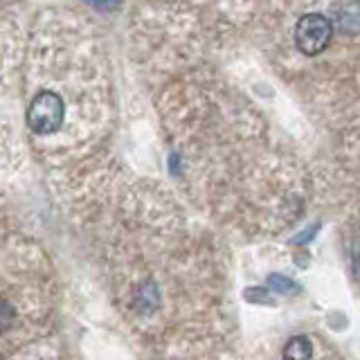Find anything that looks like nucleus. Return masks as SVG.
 Here are the masks:
<instances>
[{"mask_svg":"<svg viewBox=\"0 0 360 360\" xmlns=\"http://www.w3.org/2000/svg\"><path fill=\"white\" fill-rule=\"evenodd\" d=\"M311 356H313V345L307 335L290 338L284 347V360H311Z\"/></svg>","mask_w":360,"mask_h":360,"instance_id":"3","label":"nucleus"},{"mask_svg":"<svg viewBox=\"0 0 360 360\" xmlns=\"http://www.w3.org/2000/svg\"><path fill=\"white\" fill-rule=\"evenodd\" d=\"M338 25L345 34L360 32V3H349L338 14Z\"/></svg>","mask_w":360,"mask_h":360,"instance_id":"4","label":"nucleus"},{"mask_svg":"<svg viewBox=\"0 0 360 360\" xmlns=\"http://www.w3.org/2000/svg\"><path fill=\"white\" fill-rule=\"evenodd\" d=\"M268 284H270V288H275V292H288L295 288V284L284 275H273L268 279Z\"/></svg>","mask_w":360,"mask_h":360,"instance_id":"5","label":"nucleus"},{"mask_svg":"<svg viewBox=\"0 0 360 360\" xmlns=\"http://www.w3.org/2000/svg\"><path fill=\"white\" fill-rule=\"evenodd\" d=\"M86 3L101 9V11H110V9H117L122 5V0H86Z\"/></svg>","mask_w":360,"mask_h":360,"instance_id":"6","label":"nucleus"},{"mask_svg":"<svg viewBox=\"0 0 360 360\" xmlns=\"http://www.w3.org/2000/svg\"><path fill=\"white\" fill-rule=\"evenodd\" d=\"M356 275L360 277V257L356 259Z\"/></svg>","mask_w":360,"mask_h":360,"instance_id":"7","label":"nucleus"},{"mask_svg":"<svg viewBox=\"0 0 360 360\" xmlns=\"http://www.w3.org/2000/svg\"><path fill=\"white\" fill-rule=\"evenodd\" d=\"M63 115H65L63 99L56 93L43 90V93H39L32 99V104L27 108V124L34 133L48 135L61 129Z\"/></svg>","mask_w":360,"mask_h":360,"instance_id":"1","label":"nucleus"},{"mask_svg":"<svg viewBox=\"0 0 360 360\" xmlns=\"http://www.w3.org/2000/svg\"><path fill=\"white\" fill-rule=\"evenodd\" d=\"M333 25L324 14H304L295 25V43L302 54L315 56L329 48Z\"/></svg>","mask_w":360,"mask_h":360,"instance_id":"2","label":"nucleus"}]
</instances>
